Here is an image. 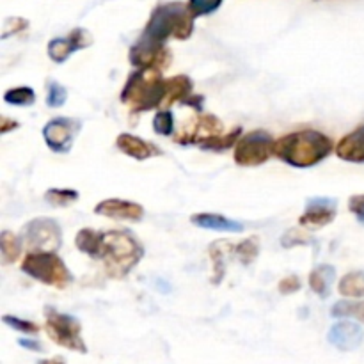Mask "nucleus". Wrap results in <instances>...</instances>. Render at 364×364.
<instances>
[{
    "mask_svg": "<svg viewBox=\"0 0 364 364\" xmlns=\"http://www.w3.org/2000/svg\"><path fill=\"white\" fill-rule=\"evenodd\" d=\"M116 146L121 153L132 156L135 160H148L151 156H159L160 149L151 142L144 141V139L137 137L132 134H119L116 139Z\"/></svg>",
    "mask_w": 364,
    "mask_h": 364,
    "instance_id": "15",
    "label": "nucleus"
},
{
    "mask_svg": "<svg viewBox=\"0 0 364 364\" xmlns=\"http://www.w3.org/2000/svg\"><path fill=\"white\" fill-rule=\"evenodd\" d=\"M194 32V16L188 11V6L181 2L159 4L153 9L141 38L134 45L137 52L153 55L166 48L169 38L188 39Z\"/></svg>",
    "mask_w": 364,
    "mask_h": 364,
    "instance_id": "1",
    "label": "nucleus"
},
{
    "mask_svg": "<svg viewBox=\"0 0 364 364\" xmlns=\"http://www.w3.org/2000/svg\"><path fill=\"white\" fill-rule=\"evenodd\" d=\"M45 331L53 343L59 347L68 348V350L85 354L84 340H82V326L75 316L60 313L53 308L45 309Z\"/></svg>",
    "mask_w": 364,
    "mask_h": 364,
    "instance_id": "6",
    "label": "nucleus"
},
{
    "mask_svg": "<svg viewBox=\"0 0 364 364\" xmlns=\"http://www.w3.org/2000/svg\"><path fill=\"white\" fill-rule=\"evenodd\" d=\"M338 291L341 297L348 299H359L364 297V272L363 270H355V272H348L341 277L340 284H338Z\"/></svg>",
    "mask_w": 364,
    "mask_h": 364,
    "instance_id": "21",
    "label": "nucleus"
},
{
    "mask_svg": "<svg viewBox=\"0 0 364 364\" xmlns=\"http://www.w3.org/2000/svg\"><path fill=\"white\" fill-rule=\"evenodd\" d=\"M78 198H80V194L77 191H71V188H50L45 194V201L48 205L55 206V208H63V206L71 205Z\"/></svg>",
    "mask_w": 364,
    "mask_h": 364,
    "instance_id": "26",
    "label": "nucleus"
},
{
    "mask_svg": "<svg viewBox=\"0 0 364 364\" xmlns=\"http://www.w3.org/2000/svg\"><path fill=\"white\" fill-rule=\"evenodd\" d=\"M331 315L334 318H354L358 322L364 323V301H338L336 304L331 308Z\"/></svg>",
    "mask_w": 364,
    "mask_h": 364,
    "instance_id": "24",
    "label": "nucleus"
},
{
    "mask_svg": "<svg viewBox=\"0 0 364 364\" xmlns=\"http://www.w3.org/2000/svg\"><path fill=\"white\" fill-rule=\"evenodd\" d=\"M102 240H103V233L100 231L91 230V228H84L77 233L75 237V245L80 252L87 255L89 258L92 259H100V252H102Z\"/></svg>",
    "mask_w": 364,
    "mask_h": 364,
    "instance_id": "20",
    "label": "nucleus"
},
{
    "mask_svg": "<svg viewBox=\"0 0 364 364\" xmlns=\"http://www.w3.org/2000/svg\"><path fill=\"white\" fill-rule=\"evenodd\" d=\"M235 255H237L238 262H240L242 265L249 267L259 255V238L251 237L247 238V240L242 242V244H238L237 247H235Z\"/></svg>",
    "mask_w": 364,
    "mask_h": 364,
    "instance_id": "27",
    "label": "nucleus"
},
{
    "mask_svg": "<svg viewBox=\"0 0 364 364\" xmlns=\"http://www.w3.org/2000/svg\"><path fill=\"white\" fill-rule=\"evenodd\" d=\"M78 132H80V123L77 119H71V117H53V119H50L43 127V139H45L46 146L53 153L64 155V153L71 149Z\"/></svg>",
    "mask_w": 364,
    "mask_h": 364,
    "instance_id": "9",
    "label": "nucleus"
},
{
    "mask_svg": "<svg viewBox=\"0 0 364 364\" xmlns=\"http://www.w3.org/2000/svg\"><path fill=\"white\" fill-rule=\"evenodd\" d=\"M96 215L109 217L116 220H130V223H139L144 217V208L139 203L124 201V199L110 198L103 199L95 206Z\"/></svg>",
    "mask_w": 364,
    "mask_h": 364,
    "instance_id": "14",
    "label": "nucleus"
},
{
    "mask_svg": "<svg viewBox=\"0 0 364 364\" xmlns=\"http://www.w3.org/2000/svg\"><path fill=\"white\" fill-rule=\"evenodd\" d=\"M144 256V249L130 231L116 230L105 231L102 240L100 259L105 263V270L110 277L121 279L134 270V267Z\"/></svg>",
    "mask_w": 364,
    "mask_h": 364,
    "instance_id": "3",
    "label": "nucleus"
},
{
    "mask_svg": "<svg viewBox=\"0 0 364 364\" xmlns=\"http://www.w3.org/2000/svg\"><path fill=\"white\" fill-rule=\"evenodd\" d=\"M301 288H302L301 279H299L297 276H288V277H284V279L279 281V294L281 295L295 294V291H299Z\"/></svg>",
    "mask_w": 364,
    "mask_h": 364,
    "instance_id": "35",
    "label": "nucleus"
},
{
    "mask_svg": "<svg viewBox=\"0 0 364 364\" xmlns=\"http://www.w3.org/2000/svg\"><path fill=\"white\" fill-rule=\"evenodd\" d=\"M313 240H315V238H313L311 235L304 233V231L299 230V228H294V230L288 231L287 235H283L281 245L287 249H291L295 247V245H311Z\"/></svg>",
    "mask_w": 364,
    "mask_h": 364,
    "instance_id": "32",
    "label": "nucleus"
},
{
    "mask_svg": "<svg viewBox=\"0 0 364 364\" xmlns=\"http://www.w3.org/2000/svg\"><path fill=\"white\" fill-rule=\"evenodd\" d=\"M21 247H23L21 237H16L13 231L7 230L0 233V252H2L4 265H11V263L16 262L21 255Z\"/></svg>",
    "mask_w": 364,
    "mask_h": 364,
    "instance_id": "22",
    "label": "nucleus"
},
{
    "mask_svg": "<svg viewBox=\"0 0 364 364\" xmlns=\"http://www.w3.org/2000/svg\"><path fill=\"white\" fill-rule=\"evenodd\" d=\"M21 272L57 290H64L73 283V274L57 252H28L21 262Z\"/></svg>",
    "mask_w": 364,
    "mask_h": 364,
    "instance_id": "5",
    "label": "nucleus"
},
{
    "mask_svg": "<svg viewBox=\"0 0 364 364\" xmlns=\"http://www.w3.org/2000/svg\"><path fill=\"white\" fill-rule=\"evenodd\" d=\"M21 240L28 252H57L63 245V231L57 220L36 217L23 226Z\"/></svg>",
    "mask_w": 364,
    "mask_h": 364,
    "instance_id": "7",
    "label": "nucleus"
},
{
    "mask_svg": "<svg viewBox=\"0 0 364 364\" xmlns=\"http://www.w3.org/2000/svg\"><path fill=\"white\" fill-rule=\"evenodd\" d=\"M223 132H224V124L219 117L213 116V114H201V116L198 117V121H196L194 127L187 132L185 130L181 132L180 135H176V137H174V141H176L178 144H198L199 146L201 142L208 141V139L223 135Z\"/></svg>",
    "mask_w": 364,
    "mask_h": 364,
    "instance_id": "12",
    "label": "nucleus"
},
{
    "mask_svg": "<svg viewBox=\"0 0 364 364\" xmlns=\"http://www.w3.org/2000/svg\"><path fill=\"white\" fill-rule=\"evenodd\" d=\"M18 345L23 348H27V350H34V352L43 350L41 343H39L38 340H25V338H21V340H18Z\"/></svg>",
    "mask_w": 364,
    "mask_h": 364,
    "instance_id": "38",
    "label": "nucleus"
},
{
    "mask_svg": "<svg viewBox=\"0 0 364 364\" xmlns=\"http://www.w3.org/2000/svg\"><path fill=\"white\" fill-rule=\"evenodd\" d=\"M223 0H188V11L192 13V16H206V14L215 13L220 7Z\"/></svg>",
    "mask_w": 364,
    "mask_h": 364,
    "instance_id": "31",
    "label": "nucleus"
},
{
    "mask_svg": "<svg viewBox=\"0 0 364 364\" xmlns=\"http://www.w3.org/2000/svg\"><path fill=\"white\" fill-rule=\"evenodd\" d=\"M166 96V78L159 70H135L127 78L121 102L128 105L132 114L160 109Z\"/></svg>",
    "mask_w": 364,
    "mask_h": 364,
    "instance_id": "4",
    "label": "nucleus"
},
{
    "mask_svg": "<svg viewBox=\"0 0 364 364\" xmlns=\"http://www.w3.org/2000/svg\"><path fill=\"white\" fill-rule=\"evenodd\" d=\"M336 199L313 198L306 205V212L299 217V224L306 230H320L336 219Z\"/></svg>",
    "mask_w": 364,
    "mask_h": 364,
    "instance_id": "11",
    "label": "nucleus"
},
{
    "mask_svg": "<svg viewBox=\"0 0 364 364\" xmlns=\"http://www.w3.org/2000/svg\"><path fill=\"white\" fill-rule=\"evenodd\" d=\"M274 142L272 135L265 130H252L242 135L235 146V164L240 167L263 166L274 155Z\"/></svg>",
    "mask_w": 364,
    "mask_h": 364,
    "instance_id": "8",
    "label": "nucleus"
},
{
    "mask_svg": "<svg viewBox=\"0 0 364 364\" xmlns=\"http://www.w3.org/2000/svg\"><path fill=\"white\" fill-rule=\"evenodd\" d=\"M327 340L334 348L341 352H352L361 347L364 340V331L361 326L350 320H340L334 323L327 333Z\"/></svg>",
    "mask_w": 364,
    "mask_h": 364,
    "instance_id": "13",
    "label": "nucleus"
},
{
    "mask_svg": "<svg viewBox=\"0 0 364 364\" xmlns=\"http://www.w3.org/2000/svg\"><path fill=\"white\" fill-rule=\"evenodd\" d=\"M153 132L164 137L174 134V116L171 110H159L153 117Z\"/></svg>",
    "mask_w": 364,
    "mask_h": 364,
    "instance_id": "29",
    "label": "nucleus"
},
{
    "mask_svg": "<svg viewBox=\"0 0 364 364\" xmlns=\"http://www.w3.org/2000/svg\"><path fill=\"white\" fill-rule=\"evenodd\" d=\"M348 210L358 217V220L364 224V194H355L348 199Z\"/></svg>",
    "mask_w": 364,
    "mask_h": 364,
    "instance_id": "36",
    "label": "nucleus"
},
{
    "mask_svg": "<svg viewBox=\"0 0 364 364\" xmlns=\"http://www.w3.org/2000/svg\"><path fill=\"white\" fill-rule=\"evenodd\" d=\"M191 223L194 226L203 228V230L210 231H223V233H242L244 226L242 223L233 219H228V217L220 215V213H212V212H203V213H194L191 217Z\"/></svg>",
    "mask_w": 364,
    "mask_h": 364,
    "instance_id": "17",
    "label": "nucleus"
},
{
    "mask_svg": "<svg viewBox=\"0 0 364 364\" xmlns=\"http://www.w3.org/2000/svg\"><path fill=\"white\" fill-rule=\"evenodd\" d=\"M36 364H66L63 358H52V359H43V361H38Z\"/></svg>",
    "mask_w": 364,
    "mask_h": 364,
    "instance_id": "39",
    "label": "nucleus"
},
{
    "mask_svg": "<svg viewBox=\"0 0 364 364\" xmlns=\"http://www.w3.org/2000/svg\"><path fill=\"white\" fill-rule=\"evenodd\" d=\"M4 102H6L7 105L14 107H31L34 105L36 102V92L34 89L27 87V85L7 89V91L4 92Z\"/></svg>",
    "mask_w": 364,
    "mask_h": 364,
    "instance_id": "25",
    "label": "nucleus"
},
{
    "mask_svg": "<svg viewBox=\"0 0 364 364\" xmlns=\"http://www.w3.org/2000/svg\"><path fill=\"white\" fill-rule=\"evenodd\" d=\"M338 159L350 164H364V124L345 135L336 144Z\"/></svg>",
    "mask_w": 364,
    "mask_h": 364,
    "instance_id": "16",
    "label": "nucleus"
},
{
    "mask_svg": "<svg viewBox=\"0 0 364 364\" xmlns=\"http://www.w3.org/2000/svg\"><path fill=\"white\" fill-rule=\"evenodd\" d=\"M240 139H242V127H235L230 134H223V135H219V137H212V139H208V141L201 142V144H199V148L206 149V151L220 153V151H226V149L233 148V146H237V142L240 141Z\"/></svg>",
    "mask_w": 364,
    "mask_h": 364,
    "instance_id": "23",
    "label": "nucleus"
},
{
    "mask_svg": "<svg viewBox=\"0 0 364 364\" xmlns=\"http://www.w3.org/2000/svg\"><path fill=\"white\" fill-rule=\"evenodd\" d=\"M336 279V270L333 265H318L309 274V288L318 295L320 299H326L331 295V284Z\"/></svg>",
    "mask_w": 364,
    "mask_h": 364,
    "instance_id": "19",
    "label": "nucleus"
},
{
    "mask_svg": "<svg viewBox=\"0 0 364 364\" xmlns=\"http://www.w3.org/2000/svg\"><path fill=\"white\" fill-rule=\"evenodd\" d=\"M223 247V242H215V244L210 245V258H212L213 270H215V276L212 277L213 284H219L224 277V256L226 252L220 251Z\"/></svg>",
    "mask_w": 364,
    "mask_h": 364,
    "instance_id": "30",
    "label": "nucleus"
},
{
    "mask_svg": "<svg viewBox=\"0 0 364 364\" xmlns=\"http://www.w3.org/2000/svg\"><path fill=\"white\" fill-rule=\"evenodd\" d=\"M92 45V38L85 28H73L66 38H53L48 43V57L57 64H63L70 59L71 53L78 52V50H84L87 46Z\"/></svg>",
    "mask_w": 364,
    "mask_h": 364,
    "instance_id": "10",
    "label": "nucleus"
},
{
    "mask_svg": "<svg viewBox=\"0 0 364 364\" xmlns=\"http://www.w3.org/2000/svg\"><path fill=\"white\" fill-rule=\"evenodd\" d=\"M2 322L6 323V326H9L11 329L20 331V333H23V334H32V336H34V334H39V331H41V327H39L38 323L28 322V320H21V318H18V316L4 315Z\"/></svg>",
    "mask_w": 364,
    "mask_h": 364,
    "instance_id": "33",
    "label": "nucleus"
},
{
    "mask_svg": "<svg viewBox=\"0 0 364 364\" xmlns=\"http://www.w3.org/2000/svg\"><path fill=\"white\" fill-rule=\"evenodd\" d=\"M333 139L318 130H299L283 135L274 142V155L281 162L297 169L316 166L331 155Z\"/></svg>",
    "mask_w": 364,
    "mask_h": 364,
    "instance_id": "2",
    "label": "nucleus"
},
{
    "mask_svg": "<svg viewBox=\"0 0 364 364\" xmlns=\"http://www.w3.org/2000/svg\"><path fill=\"white\" fill-rule=\"evenodd\" d=\"M68 100V89L59 82L50 80L46 85V105L50 109H60Z\"/></svg>",
    "mask_w": 364,
    "mask_h": 364,
    "instance_id": "28",
    "label": "nucleus"
},
{
    "mask_svg": "<svg viewBox=\"0 0 364 364\" xmlns=\"http://www.w3.org/2000/svg\"><path fill=\"white\" fill-rule=\"evenodd\" d=\"M27 27H28V21L23 20V18H9V20L6 21V28H4L2 39L9 38V36L13 34H18V32L25 31Z\"/></svg>",
    "mask_w": 364,
    "mask_h": 364,
    "instance_id": "34",
    "label": "nucleus"
},
{
    "mask_svg": "<svg viewBox=\"0 0 364 364\" xmlns=\"http://www.w3.org/2000/svg\"><path fill=\"white\" fill-rule=\"evenodd\" d=\"M192 84L191 77L187 75H174V77L166 78V96L160 110H167L174 103H183L188 96H192Z\"/></svg>",
    "mask_w": 364,
    "mask_h": 364,
    "instance_id": "18",
    "label": "nucleus"
},
{
    "mask_svg": "<svg viewBox=\"0 0 364 364\" xmlns=\"http://www.w3.org/2000/svg\"><path fill=\"white\" fill-rule=\"evenodd\" d=\"M16 128H20V123H18V121L9 119V117H6V116L0 117V134L2 135H6L7 132H11V130H16Z\"/></svg>",
    "mask_w": 364,
    "mask_h": 364,
    "instance_id": "37",
    "label": "nucleus"
}]
</instances>
